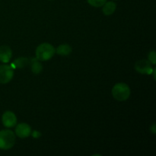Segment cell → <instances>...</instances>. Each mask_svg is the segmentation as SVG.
Returning a JSON list of instances; mask_svg holds the SVG:
<instances>
[{
    "label": "cell",
    "mask_w": 156,
    "mask_h": 156,
    "mask_svg": "<svg viewBox=\"0 0 156 156\" xmlns=\"http://www.w3.org/2000/svg\"><path fill=\"white\" fill-rule=\"evenodd\" d=\"M73 51V48L70 45L67 44H62L58 46L57 48L56 49V53L59 55V56H68Z\"/></svg>",
    "instance_id": "cell-11"
},
{
    "label": "cell",
    "mask_w": 156,
    "mask_h": 156,
    "mask_svg": "<svg viewBox=\"0 0 156 156\" xmlns=\"http://www.w3.org/2000/svg\"><path fill=\"white\" fill-rule=\"evenodd\" d=\"M30 69L34 74L38 75L43 71V66L41 64V61L38 60L37 58H32L30 59Z\"/></svg>",
    "instance_id": "cell-12"
},
{
    "label": "cell",
    "mask_w": 156,
    "mask_h": 156,
    "mask_svg": "<svg viewBox=\"0 0 156 156\" xmlns=\"http://www.w3.org/2000/svg\"><path fill=\"white\" fill-rule=\"evenodd\" d=\"M2 124L7 128H12L17 124V117L14 112L7 111L2 116Z\"/></svg>",
    "instance_id": "cell-6"
},
{
    "label": "cell",
    "mask_w": 156,
    "mask_h": 156,
    "mask_svg": "<svg viewBox=\"0 0 156 156\" xmlns=\"http://www.w3.org/2000/svg\"><path fill=\"white\" fill-rule=\"evenodd\" d=\"M36 58L41 61L50 60L56 53V49L49 43H43L37 46L36 49Z\"/></svg>",
    "instance_id": "cell-1"
},
{
    "label": "cell",
    "mask_w": 156,
    "mask_h": 156,
    "mask_svg": "<svg viewBox=\"0 0 156 156\" xmlns=\"http://www.w3.org/2000/svg\"><path fill=\"white\" fill-rule=\"evenodd\" d=\"M135 69L137 73L145 75H152L153 71L152 63L147 59H140L137 61L135 64Z\"/></svg>",
    "instance_id": "cell-5"
},
{
    "label": "cell",
    "mask_w": 156,
    "mask_h": 156,
    "mask_svg": "<svg viewBox=\"0 0 156 156\" xmlns=\"http://www.w3.org/2000/svg\"><path fill=\"white\" fill-rule=\"evenodd\" d=\"M15 134L21 139H25L31 134V128L30 125L26 123H19L15 127Z\"/></svg>",
    "instance_id": "cell-7"
},
{
    "label": "cell",
    "mask_w": 156,
    "mask_h": 156,
    "mask_svg": "<svg viewBox=\"0 0 156 156\" xmlns=\"http://www.w3.org/2000/svg\"><path fill=\"white\" fill-rule=\"evenodd\" d=\"M30 135H32V136H33L34 138L38 139L41 136V133L39 132V131L34 130V131H33V132L31 131V134H30Z\"/></svg>",
    "instance_id": "cell-15"
},
{
    "label": "cell",
    "mask_w": 156,
    "mask_h": 156,
    "mask_svg": "<svg viewBox=\"0 0 156 156\" xmlns=\"http://www.w3.org/2000/svg\"><path fill=\"white\" fill-rule=\"evenodd\" d=\"M111 94L114 98L118 101H124L129 98L131 91L129 85L123 82H119L114 85Z\"/></svg>",
    "instance_id": "cell-2"
},
{
    "label": "cell",
    "mask_w": 156,
    "mask_h": 156,
    "mask_svg": "<svg viewBox=\"0 0 156 156\" xmlns=\"http://www.w3.org/2000/svg\"><path fill=\"white\" fill-rule=\"evenodd\" d=\"M12 57V49L8 46H1L0 47V61L3 63H8L10 62Z\"/></svg>",
    "instance_id": "cell-8"
},
{
    "label": "cell",
    "mask_w": 156,
    "mask_h": 156,
    "mask_svg": "<svg viewBox=\"0 0 156 156\" xmlns=\"http://www.w3.org/2000/svg\"><path fill=\"white\" fill-rule=\"evenodd\" d=\"M30 59L27 57H18L17 58L14 62H12V66L15 68L18 69H23L24 67L27 66V65H30Z\"/></svg>",
    "instance_id": "cell-10"
},
{
    "label": "cell",
    "mask_w": 156,
    "mask_h": 156,
    "mask_svg": "<svg viewBox=\"0 0 156 156\" xmlns=\"http://www.w3.org/2000/svg\"><path fill=\"white\" fill-rule=\"evenodd\" d=\"M102 12L106 16H110L115 12L117 5L114 2H106L102 6Z\"/></svg>",
    "instance_id": "cell-9"
},
{
    "label": "cell",
    "mask_w": 156,
    "mask_h": 156,
    "mask_svg": "<svg viewBox=\"0 0 156 156\" xmlns=\"http://www.w3.org/2000/svg\"><path fill=\"white\" fill-rule=\"evenodd\" d=\"M15 134L10 129L0 131V149L8 150L15 146Z\"/></svg>",
    "instance_id": "cell-3"
},
{
    "label": "cell",
    "mask_w": 156,
    "mask_h": 156,
    "mask_svg": "<svg viewBox=\"0 0 156 156\" xmlns=\"http://www.w3.org/2000/svg\"><path fill=\"white\" fill-rule=\"evenodd\" d=\"M87 2L93 7L99 8L102 7L103 5L107 2V0H87Z\"/></svg>",
    "instance_id": "cell-13"
},
{
    "label": "cell",
    "mask_w": 156,
    "mask_h": 156,
    "mask_svg": "<svg viewBox=\"0 0 156 156\" xmlns=\"http://www.w3.org/2000/svg\"><path fill=\"white\" fill-rule=\"evenodd\" d=\"M150 130L152 131V133L155 134V132H156V130H155V123H154V124L152 125V126H151V127H150Z\"/></svg>",
    "instance_id": "cell-16"
},
{
    "label": "cell",
    "mask_w": 156,
    "mask_h": 156,
    "mask_svg": "<svg viewBox=\"0 0 156 156\" xmlns=\"http://www.w3.org/2000/svg\"><path fill=\"white\" fill-rule=\"evenodd\" d=\"M14 68L12 66H0V84H7L13 79Z\"/></svg>",
    "instance_id": "cell-4"
},
{
    "label": "cell",
    "mask_w": 156,
    "mask_h": 156,
    "mask_svg": "<svg viewBox=\"0 0 156 156\" xmlns=\"http://www.w3.org/2000/svg\"><path fill=\"white\" fill-rule=\"evenodd\" d=\"M148 60L152 63V65H155L156 64V55L155 50L149 52V55H148Z\"/></svg>",
    "instance_id": "cell-14"
}]
</instances>
